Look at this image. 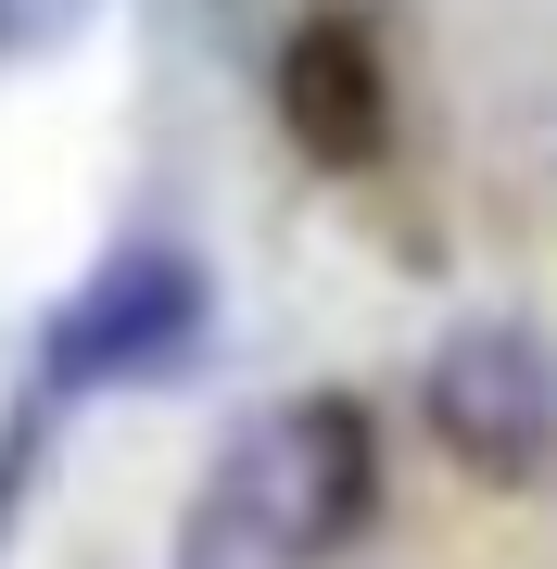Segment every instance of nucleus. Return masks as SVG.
Here are the masks:
<instances>
[{"label":"nucleus","instance_id":"nucleus-1","mask_svg":"<svg viewBox=\"0 0 557 569\" xmlns=\"http://www.w3.org/2000/svg\"><path fill=\"white\" fill-rule=\"evenodd\" d=\"M216 481H228V507L253 519V545L279 569H330L355 531L380 519V418H368V392H342V380L279 392V406L228 443Z\"/></svg>","mask_w":557,"mask_h":569},{"label":"nucleus","instance_id":"nucleus-2","mask_svg":"<svg viewBox=\"0 0 557 569\" xmlns=\"http://www.w3.org/2000/svg\"><path fill=\"white\" fill-rule=\"evenodd\" d=\"M203 342H216L203 253L190 241H115L39 317V380L63 392V406H89V392H166V380L203 367Z\"/></svg>","mask_w":557,"mask_h":569},{"label":"nucleus","instance_id":"nucleus-3","mask_svg":"<svg viewBox=\"0 0 557 569\" xmlns=\"http://www.w3.org/2000/svg\"><path fill=\"white\" fill-rule=\"evenodd\" d=\"M418 418L481 493L557 481V342L533 317H456L418 367Z\"/></svg>","mask_w":557,"mask_h":569},{"label":"nucleus","instance_id":"nucleus-4","mask_svg":"<svg viewBox=\"0 0 557 569\" xmlns=\"http://www.w3.org/2000/svg\"><path fill=\"white\" fill-rule=\"evenodd\" d=\"M267 102H279V140L317 164V178H368L392 152V63L355 13H317L291 26L279 63H267Z\"/></svg>","mask_w":557,"mask_h":569},{"label":"nucleus","instance_id":"nucleus-5","mask_svg":"<svg viewBox=\"0 0 557 569\" xmlns=\"http://www.w3.org/2000/svg\"><path fill=\"white\" fill-rule=\"evenodd\" d=\"M178 569H279L267 545H253V519L228 507V481L190 493V519H178Z\"/></svg>","mask_w":557,"mask_h":569},{"label":"nucleus","instance_id":"nucleus-6","mask_svg":"<svg viewBox=\"0 0 557 569\" xmlns=\"http://www.w3.org/2000/svg\"><path fill=\"white\" fill-rule=\"evenodd\" d=\"M89 13H102V0H0V77H13V63H51Z\"/></svg>","mask_w":557,"mask_h":569}]
</instances>
